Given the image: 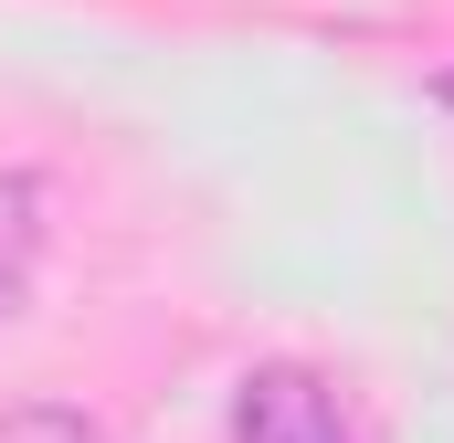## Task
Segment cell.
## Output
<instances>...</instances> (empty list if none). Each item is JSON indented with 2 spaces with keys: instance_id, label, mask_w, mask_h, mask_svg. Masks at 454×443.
<instances>
[{
  "instance_id": "cell-3",
  "label": "cell",
  "mask_w": 454,
  "mask_h": 443,
  "mask_svg": "<svg viewBox=\"0 0 454 443\" xmlns=\"http://www.w3.org/2000/svg\"><path fill=\"white\" fill-rule=\"evenodd\" d=\"M0 443H106V433L64 401H32V412H0Z\"/></svg>"
},
{
  "instance_id": "cell-1",
  "label": "cell",
  "mask_w": 454,
  "mask_h": 443,
  "mask_svg": "<svg viewBox=\"0 0 454 443\" xmlns=\"http://www.w3.org/2000/svg\"><path fill=\"white\" fill-rule=\"evenodd\" d=\"M232 443H348V412L317 369L275 359V369H254L232 391Z\"/></svg>"
},
{
  "instance_id": "cell-2",
  "label": "cell",
  "mask_w": 454,
  "mask_h": 443,
  "mask_svg": "<svg viewBox=\"0 0 454 443\" xmlns=\"http://www.w3.org/2000/svg\"><path fill=\"white\" fill-rule=\"evenodd\" d=\"M32 253H43V190H32L21 169H0V307L21 296Z\"/></svg>"
}]
</instances>
